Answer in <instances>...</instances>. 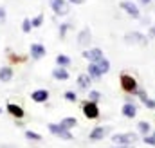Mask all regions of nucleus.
<instances>
[{
	"mask_svg": "<svg viewBox=\"0 0 155 148\" xmlns=\"http://www.w3.org/2000/svg\"><path fill=\"white\" fill-rule=\"evenodd\" d=\"M137 139L139 137L134 132H121V134H114L112 136V143L114 145H134Z\"/></svg>",
	"mask_w": 155,
	"mask_h": 148,
	"instance_id": "nucleus-2",
	"label": "nucleus"
},
{
	"mask_svg": "<svg viewBox=\"0 0 155 148\" xmlns=\"http://www.w3.org/2000/svg\"><path fill=\"white\" fill-rule=\"evenodd\" d=\"M121 89L124 90V92H128V94H135L137 90H139V85H137V79L134 78V76H130V74H121Z\"/></svg>",
	"mask_w": 155,
	"mask_h": 148,
	"instance_id": "nucleus-1",
	"label": "nucleus"
},
{
	"mask_svg": "<svg viewBox=\"0 0 155 148\" xmlns=\"http://www.w3.org/2000/svg\"><path fill=\"white\" fill-rule=\"evenodd\" d=\"M49 4H51V9L54 15H58V16L69 15V2L67 0H49Z\"/></svg>",
	"mask_w": 155,
	"mask_h": 148,
	"instance_id": "nucleus-4",
	"label": "nucleus"
},
{
	"mask_svg": "<svg viewBox=\"0 0 155 148\" xmlns=\"http://www.w3.org/2000/svg\"><path fill=\"white\" fill-rule=\"evenodd\" d=\"M47 128H49V132H51L52 136H56V137H60V139H65V141L74 139L72 134H71V130H65V128H63L61 125H58V123H49Z\"/></svg>",
	"mask_w": 155,
	"mask_h": 148,
	"instance_id": "nucleus-3",
	"label": "nucleus"
},
{
	"mask_svg": "<svg viewBox=\"0 0 155 148\" xmlns=\"http://www.w3.org/2000/svg\"><path fill=\"white\" fill-rule=\"evenodd\" d=\"M31 29H33L31 18H24V20H22V31H24V33H31Z\"/></svg>",
	"mask_w": 155,
	"mask_h": 148,
	"instance_id": "nucleus-26",
	"label": "nucleus"
},
{
	"mask_svg": "<svg viewBox=\"0 0 155 148\" xmlns=\"http://www.w3.org/2000/svg\"><path fill=\"white\" fill-rule=\"evenodd\" d=\"M99 99H101V92H97V90H90V92H88V101L97 103Z\"/></svg>",
	"mask_w": 155,
	"mask_h": 148,
	"instance_id": "nucleus-27",
	"label": "nucleus"
},
{
	"mask_svg": "<svg viewBox=\"0 0 155 148\" xmlns=\"http://www.w3.org/2000/svg\"><path fill=\"white\" fill-rule=\"evenodd\" d=\"M114 148H134V145H114Z\"/></svg>",
	"mask_w": 155,
	"mask_h": 148,
	"instance_id": "nucleus-32",
	"label": "nucleus"
},
{
	"mask_svg": "<svg viewBox=\"0 0 155 148\" xmlns=\"http://www.w3.org/2000/svg\"><path fill=\"white\" fill-rule=\"evenodd\" d=\"M143 141H144V145L155 146V132H153V134H148V136H144V137H143Z\"/></svg>",
	"mask_w": 155,
	"mask_h": 148,
	"instance_id": "nucleus-28",
	"label": "nucleus"
},
{
	"mask_svg": "<svg viewBox=\"0 0 155 148\" xmlns=\"http://www.w3.org/2000/svg\"><path fill=\"white\" fill-rule=\"evenodd\" d=\"M25 137L29 141H41V136L38 132H33V130H25Z\"/></svg>",
	"mask_w": 155,
	"mask_h": 148,
	"instance_id": "nucleus-24",
	"label": "nucleus"
},
{
	"mask_svg": "<svg viewBox=\"0 0 155 148\" xmlns=\"http://www.w3.org/2000/svg\"><path fill=\"white\" fill-rule=\"evenodd\" d=\"M13 67H9V65H4V67H0V81L2 83H7V81H11L13 79Z\"/></svg>",
	"mask_w": 155,
	"mask_h": 148,
	"instance_id": "nucleus-15",
	"label": "nucleus"
},
{
	"mask_svg": "<svg viewBox=\"0 0 155 148\" xmlns=\"http://www.w3.org/2000/svg\"><path fill=\"white\" fill-rule=\"evenodd\" d=\"M5 110L9 112L13 117H16V119H22L24 116H25V110L20 107V105H16V103H7V107H5Z\"/></svg>",
	"mask_w": 155,
	"mask_h": 148,
	"instance_id": "nucleus-12",
	"label": "nucleus"
},
{
	"mask_svg": "<svg viewBox=\"0 0 155 148\" xmlns=\"http://www.w3.org/2000/svg\"><path fill=\"white\" fill-rule=\"evenodd\" d=\"M60 125H61L65 130H71V128H74V126L78 125V119H76V117H71V116H69V117H63V119L60 121Z\"/></svg>",
	"mask_w": 155,
	"mask_h": 148,
	"instance_id": "nucleus-18",
	"label": "nucleus"
},
{
	"mask_svg": "<svg viewBox=\"0 0 155 148\" xmlns=\"http://www.w3.org/2000/svg\"><path fill=\"white\" fill-rule=\"evenodd\" d=\"M31 99L35 103H45V101H49V90L47 89H36V90H33L31 92Z\"/></svg>",
	"mask_w": 155,
	"mask_h": 148,
	"instance_id": "nucleus-9",
	"label": "nucleus"
},
{
	"mask_svg": "<svg viewBox=\"0 0 155 148\" xmlns=\"http://www.w3.org/2000/svg\"><path fill=\"white\" fill-rule=\"evenodd\" d=\"M87 74L92 78V79H99L101 78V71L97 67V63H88V69H87Z\"/></svg>",
	"mask_w": 155,
	"mask_h": 148,
	"instance_id": "nucleus-17",
	"label": "nucleus"
},
{
	"mask_svg": "<svg viewBox=\"0 0 155 148\" xmlns=\"http://www.w3.org/2000/svg\"><path fill=\"white\" fill-rule=\"evenodd\" d=\"M126 42H141V43H146L144 36L141 33H132V35H126Z\"/></svg>",
	"mask_w": 155,
	"mask_h": 148,
	"instance_id": "nucleus-22",
	"label": "nucleus"
},
{
	"mask_svg": "<svg viewBox=\"0 0 155 148\" xmlns=\"http://www.w3.org/2000/svg\"><path fill=\"white\" fill-rule=\"evenodd\" d=\"M150 36H155V27H152V31H150Z\"/></svg>",
	"mask_w": 155,
	"mask_h": 148,
	"instance_id": "nucleus-34",
	"label": "nucleus"
},
{
	"mask_svg": "<svg viewBox=\"0 0 155 148\" xmlns=\"http://www.w3.org/2000/svg\"><path fill=\"white\" fill-rule=\"evenodd\" d=\"M63 98H65L67 101H71V103H76L78 101V94L74 92V90H67V92L63 94Z\"/></svg>",
	"mask_w": 155,
	"mask_h": 148,
	"instance_id": "nucleus-25",
	"label": "nucleus"
},
{
	"mask_svg": "<svg viewBox=\"0 0 155 148\" xmlns=\"http://www.w3.org/2000/svg\"><path fill=\"white\" fill-rule=\"evenodd\" d=\"M0 148H16V146H13V145H2Z\"/></svg>",
	"mask_w": 155,
	"mask_h": 148,
	"instance_id": "nucleus-33",
	"label": "nucleus"
},
{
	"mask_svg": "<svg viewBox=\"0 0 155 148\" xmlns=\"http://www.w3.org/2000/svg\"><path fill=\"white\" fill-rule=\"evenodd\" d=\"M137 130L143 134V137L144 136H148V134H152V125L148 123V121H139L137 123Z\"/></svg>",
	"mask_w": 155,
	"mask_h": 148,
	"instance_id": "nucleus-19",
	"label": "nucleus"
},
{
	"mask_svg": "<svg viewBox=\"0 0 155 148\" xmlns=\"http://www.w3.org/2000/svg\"><path fill=\"white\" fill-rule=\"evenodd\" d=\"M83 116L87 117V119H97L99 117V107H97V103H94V101H85L83 103Z\"/></svg>",
	"mask_w": 155,
	"mask_h": 148,
	"instance_id": "nucleus-5",
	"label": "nucleus"
},
{
	"mask_svg": "<svg viewBox=\"0 0 155 148\" xmlns=\"http://www.w3.org/2000/svg\"><path fill=\"white\" fill-rule=\"evenodd\" d=\"M5 16H7L5 7H0V22H4V20H5Z\"/></svg>",
	"mask_w": 155,
	"mask_h": 148,
	"instance_id": "nucleus-30",
	"label": "nucleus"
},
{
	"mask_svg": "<svg viewBox=\"0 0 155 148\" xmlns=\"http://www.w3.org/2000/svg\"><path fill=\"white\" fill-rule=\"evenodd\" d=\"M108 126H96V128H92L90 130V141H101V139H105V136L108 134Z\"/></svg>",
	"mask_w": 155,
	"mask_h": 148,
	"instance_id": "nucleus-8",
	"label": "nucleus"
},
{
	"mask_svg": "<svg viewBox=\"0 0 155 148\" xmlns=\"http://www.w3.org/2000/svg\"><path fill=\"white\" fill-rule=\"evenodd\" d=\"M141 2H143V4H144V5H146V4H150V2H152V0H141Z\"/></svg>",
	"mask_w": 155,
	"mask_h": 148,
	"instance_id": "nucleus-35",
	"label": "nucleus"
},
{
	"mask_svg": "<svg viewBox=\"0 0 155 148\" xmlns=\"http://www.w3.org/2000/svg\"><path fill=\"white\" fill-rule=\"evenodd\" d=\"M52 78L56 81H67L69 79V71L65 67H54L52 69Z\"/></svg>",
	"mask_w": 155,
	"mask_h": 148,
	"instance_id": "nucleus-13",
	"label": "nucleus"
},
{
	"mask_svg": "<svg viewBox=\"0 0 155 148\" xmlns=\"http://www.w3.org/2000/svg\"><path fill=\"white\" fill-rule=\"evenodd\" d=\"M90 40H92V31H90L88 27H83V29L79 31V35H78V45L87 47V45L90 43Z\"/></svg>",
	"mask_w": 155,
	"mask_h": 148,
	"instance_id": "nucleus-11",
	"label": "nucleus"
},
{
	"mask_svg": "<svg viewBox=\"0 0 155 148\" xmlns=\"http://www.w3.org/2000/svg\"><path fill=\"white\" fill-rule=\"evenodd\" d=\"M69 27H71V24H61V25H60V38H65Z\"/></svg>",
	"mask_w": 155,
	"mask_h": 148,
	"instance_id": "nucleus-29",
	"label": "nucleus"
},
{
	"mask_svg": "<svg viewBox=\"0 0 155 148\" xmlns=\"http://www.w3.org/2000/svg\"><path fill=\"white\" fill-rule=\"evenodd\" d=\"M97 67H99V71H101V76L107 74L110 71V62H108V58H101V60L97 62Z\"/></svg>",
	"mask_w": 155,
	"mask_h": 148,
	"instance_id": "nucleus-21",
	"label": "nucleus"
},
{
	"mask_svg": "<svg viewBox=\"0 0 155 148\" xmlns=\"http://www.w3.org/2000/svg\"><path fill=\"white\" fill-rule=\"evenodd\" d=\"M71 63H72V60H71L69 56H65V54H58V56H56V65H58V67H65V69H67Z\"/></svg>",
	"mask_w": 155,
	"mask_h": 148,
	"instance_id": "nucleus-20",
	"label": "nucleus"
},
{
	"mask_svg": "<svg viewBox=\"0 0 155 148\" xmlns=\"http://www.w3.org/2000/svg\"><path fill=\"white\" fill-rule=\"evenodd\" d=\"M69 4H74V5H79V4H85V0H67Z\"/></svg>",
	"mask_w": 155,
	"mask_h": 148,
	"instance_id": "nucleus-31",
	"label": "nucleus"
},
{
	"mask_svg": "<svg viewBox=\"0 0 155 148\" xmlns=\"http://www.w3.org/2000/svg\"><path fill=\"white\" fill-rule=\"evenodd\" d=\"M2 112H4V110H2V107H0V114H2Z\"/></svg>",
	"mask_w": 155,
	"mask_h": 148,
	"instance_id": "nucleus-36",
	"label": "nucleus"
},
{
	"mask_svg": "<svg viewBox=\"0 0 155 148\" xmlns=\"http://www.w3.org/2000/svg\"><path fill=\"white\" fill-rule=\"evenodd\" d=\"M123 116L128 117V119H134V117L137 116V107H135L134 103H130V101L124 103V105H123Z\"/></svg>",
	"mask_w": 155,
	"mask_h": 148,
	"instance_id": "nucleus-14",
	"label": "nucleus"
},
{
	"mask_svg": "<svg viewBox=\"0 0 155 148\" xmlns=\"http://www.w3.org/2000/svg\"><path fill=\"white\" fill-rule=\"evenodd\" d=\"M29 54H31V58H33V60H40V58H43V56L47 54L45 45H41V43H31Z\"/></svg>",
	"mask_w": 155,
	"mask_h": 148,
	"instance_id": "nucleus-10",
	"label": "nucleus"
},
{
	"mask_svg": "<svg viewBox=\"0 0 155 148\" xmlns=\"http://www.w3.org/2000/svg\"><path fill=\"white\" fill-rule=\"evenodd\" d=\"M90 83H92V78H90L87 72H83V74H79V76H78V87H79V89L87 90Z\"/></svg>",
	"mask_w": 155,
	"mask_h": 148,
	"instance_id": "nucleus-16",
	"label": "nucleus"
},
{
	"mask_svg": "<svg viewBox=\"0 0 155 148\" xmlns=\"http://www.w3.org/2000/svg\"><path fill=\"white\" fill-rule=\"evenodd\" d=\"M81 56L85 58V60H88V63H97L101 58H105L103 56V51L99 49V47H92V49H85L83 52H81Z\"/></svg>",
	"mask_w": 155,
	"mask_h": 148,
	"instance_id": "nucleus-6",
	"label": "nucleus"
},
{
	"mask_svg": "<svg viewBox=\"0 0 155 148\" xmlns=\"http://www.w3.org/2000/svg\"><path fill=\"white\" fill-rule=\"evenodd\" d=\"M119 7H121L126 15H130L132 18H139V16H141V11H139L137 4H134L132 0H123V2L119 4Z\"/></svg>",
	"mask_w": 155,
	"mask_h": 148,
	"instance_id": "nucleus-7",
	"label": "nucleus"
},
{
	"mask_svg": "<svg viewBox=\"0 0 155 148\" xmlns=\"http://www.w3.org/2000/svg\"><path fill=\"white\" fill-rule=\"evenodd\" d=\"M43 20H45V16L40 13L35 18H31V24H33V27H41V25H43Z\"/></svg>",
	"mask_w": 155,
	"mask_h": 148,
	"instance_id": "nucleus-23",
	"label": "nucleus"
}]
</instances>
